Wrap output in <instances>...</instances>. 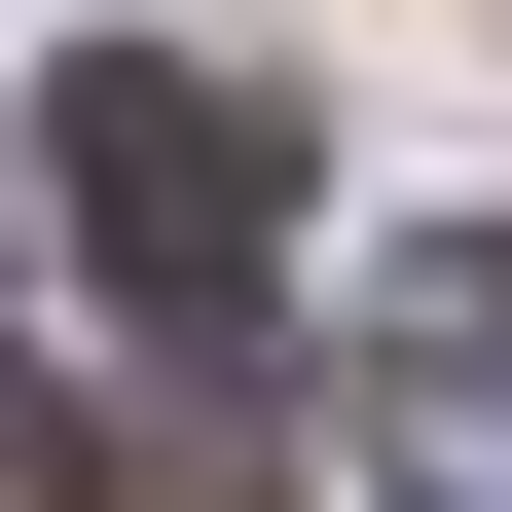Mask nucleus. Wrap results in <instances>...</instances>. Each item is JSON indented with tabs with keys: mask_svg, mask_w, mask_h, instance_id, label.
<instances>
[{
	"mask_svg": "<svg viewBox=\"0 0 512 512\" xmlns=\"http://www.w3.org/2000/svg\"><path fill=\"white\" fill-rule=\"evenodd\" d=\"M37 183H74V256L147 293L183 366H256V293H293V183H256V74H74V110H37Z\"/></svg>",
	"mask_w": 512,
	"mask_h": 512,
	"instance_id": "f257e3e1",
	"label": "nucleus"
},
{
	"mask_svg": "<svg viewBox=\"0 0 512 512\" xmlns=\"http://www.w3.org/2000/svg\"><path fill=\"white\" fill-rule=\"evenodd\" d=\"M366 330H403V366H512V256H403Z\"/></svg>",
	"mask_w": 512,
	"mask_h": 512,
	"instance_id": "f03ea898",
	"label": "nucleus"
},
{
	"mask_svg": "<svg viewBox=\"0 0 512 512\" xmlns=\"http://www.w3.org/2000/svg\"><path fill=\"white\" fill-rule=\"evenodd\" d=\"M403 512H512V439H439V476H403Z\"/></svg>",
	"mask_w": 512,
	"mask_h": 512,
	"instance_id": "7ed1b4c3",
	"label": "nucleus"
}]
</instances>
